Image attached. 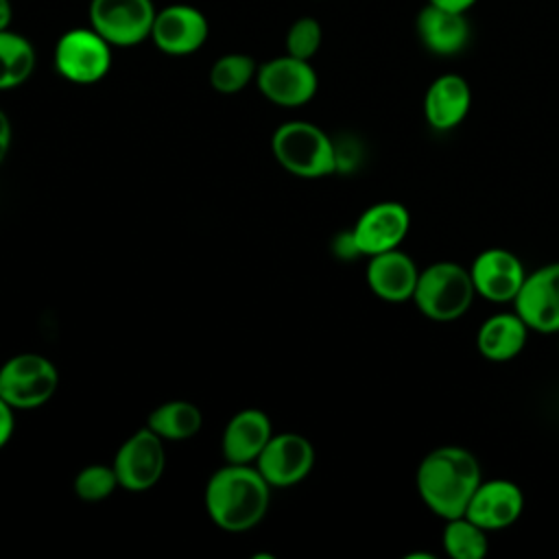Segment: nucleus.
<instances>
[{
	"mask_svg": "<svg viewBox=\"0 0 559 559\" xmlns=\"http://www.w3.org/2000/svg\"><path fill=\"white\" fill-rule=\"evenodd\" d=\"M271 489L255 465L225 463L205 483V511L221 531L247 533L264 520Z\"/></svg>",
	"mask_w": 559,
	"mask_h": 559,
	"instance_id": "f257e3e1",
	"label": "nucleus"
},
{
	"mask_svg": "<svg viewBox=\"0 0 559 559\" xmlns=\"http://www.w3.org/2000/svg\"><path fill=\"white\" fill-rule=\"evenodd\" d=\"M155 7L151 0H92L90 26L111 46L129 48L151 37Z\"/></svg>",
	"mask_w": 559,
	"mask_h": 559,
	"instance_id": "6e6552de",
	"label": "nucleus"
},
{
	"mask_svg": "<svg viewBox=\"0 0 559 559\" xmlns=\"http://www.w3.org/2000/svg\"><path fill=\"white\" fill-rule=\"evenodd\" d=\"M469 275L476 297H483L491 304H513L524 284L526 269L513 251L489 247L474 258Z\"/></svg>",
	"mask_w": 559,
	"mask_h": 559,
	"instance_id": "f8f14e48",
	"label": "nucleus"
},
{
	"mask_svg": "<svg viewBox=\"0 0 559 559\" xmlns=\"http://www.w3.org/2000/svg\"><path fill=\"white\" fill-rule=\"evenodd\" d=\"M430 4L450 9V11H467L476 0H428Z\"/></svg>",
	"mask_w": 559,
	"mask_h": 559,
	"instance_id": "c756f323",
	"label": "nucleus"
},
{
	"mask_svg": "<svg viewBox=\"0 0 559 559\" xmlns=\"http://www.w3.org/2000/svg\"><path fill=\"white\" fill-rule=\"evenodd\" d=\"M146 426L166 443L188 441L203 428V413L190 400H168L148 413Z\"/></svg>",
	"mask_w": 559,
	"mask_h": 559,
	"instance_id": "412c9836",
	"label": "nucleus"
},
{
	"mask_svg": "<svg viewBox=\"0 0 559 559\" xmlns=\"http://www.w3.org/2000/svg\"><path fill=\"white\" fill-rule=\"evenodd\" d=\"M369 290L389 304H404L413 299L419 269L415 260L400 247L369 258L365 269Z\"/></svg>",
	"mask_w": 559,
	"mask_h": 559,
	"instance_id": "dca6fc26",
	"label": "nucleus"
},
{
	"mask_svg": "<svg viewBox=\"0 0 559 559\" xmlns=\"http://www.w3.org/2000/svg\"><path fill=\"white\" fill-rule=\"evenodd\" d=\"M35 68V50L31 41L9 28L0 31V90L22 85Z\"/></svg>",
	"mask_w": 559,
	"mask_h": 559,
	"instance_id": "4be33fe9",
	"label": "nucleus"
},
{
	"mask_svg": "<svg viewBox=\"0 0 559 559\" xmlns=\"http://www.w3.org/2000/svg\"><path fill=\"white\" fill-rule=\"evenodd\" d=\"M476 297L469 269L459 262L441 260L419 271L413 301L417 310L437 323L461 319Z\"/></svg>",
	"mask_w": 559,
	"mask_h": 559,
	"instance_id": "20e7f679",
	"label": "nucleus"
},
{
	"mask_svg": "<svg viewBox=\"0 0 559 559\" xmlns=\"http://www.w3.org/2000/svg\"><path fill=\"white\" fill-rule=\"evenodd\" d=\"M255 72L258 63L253 57L242 52H227L212 63L210 85L218 94H236L255 79Z\"/></svg>",
	"mask_w": 559,
	"mask_h": 559,
	"instance_id": "b1692460",
	"label": "nucleus"
},
{
	"mask_svg": "<svg viewBox=\"0 0 559 559\" xmlns=\"http://www.w3.org/2000/svg\"><path fill=\"white\" fill-rule=\"evenodd\" d=\"M11 140H13V127L9 116L0 109V164L7 159L11 151Z\"/></svg>",
	"mask_w": 559,
	"mask_h": 559,
	"instance_id": "c85d7f7f",
	"label": "nucleus"
},
{
	"mask_svg": "<svg viewBox=\"0 0 559 559\" xmlns=\"http://www.w3.org/2000/svg\"><path fill=\"white\" fill-rule=\"evenodd\" d=\"M528 332V325L515 310L496 312L480 323L476 334V347L483 358L491 362H507L524 349Z\"/></svg>",
	"mask_w": 559,
	"mask_h": 559,
	"instance_id": "aec40b11",
	"label": "nucleus"
},
{
	"mask_svg": "<svg viewBox=\"0 0 559 559\" xmlns=\"http://www.w3.org/2000/svg\"><path fill=\"white\" fill-rule=\"evenodd\" d=\"M332 251L338 260H354V258H360V249L354 240V234L352 229L349 231H341L334 236L332 240Z\"/></svg>",
	"mask_w": 559,
	"mask_h": 559,
	"instance_id": "bb28decb",
	"label": "nucleus"
},
{
	"mask_svg": "<svg viewBox=\"0 0 559 559\" xmlns=\"http://www.w3.org/2000/svg\"><path fill=\"white\" fill-rule=\"evenodd\" d=\"M513 310L531 332H559V262H548L526 273L524 284L513 299Z\"/></svg>",
	"mask_w": 559,
	"mask_h": 559,
	"instance_id": "9d476101",
	"label": "nucleus"
},
{
	"mask_svg": "<svg viewBox=\"0 0 559 559\" xmlns=\"http://www.w3.org/2000/svg\"><path fill=\"white\" fill-rule=\"evenodd\" d=\"M472 107L469 83L461 74L437 76L424 96V116L435 131H450L459 127Z\"/></svg>",
	"mask_w": 559,
	"mask_h": 559,
	"instance_id": "6ab92c4d",
	"label": "nucleus"
},
{
	"mask_svg": "<svg viewBox=\"0 0 559 559\" xmlns=\"http://www.w3.org/2000/svg\"><path fill=\"white\" fill-rule=\"evenodd\" d=\"M441 542L452 559H483L489 550L487 531L467 515L445 520Z\"/></svg>",
	"mask_w": 559,
	"mask_h": 559,
	"instance_id": "5701e85b",
	"label": "nucleus"
},
{
	"mask_svg": "<svg viewBox=\"0 0 559 559\" xmlns=\"http://www.w3.org/2000/svg\"><path fill=\"white\" fill-rule=\"evenodd\" d=\"M321 24L314 17H299L286 33V55L310 61L321 46Z\"/></svg>",
	"mask_w": 559,
	"mask_h": 559,
	"instance_id": "a878e982",
	"label": "nucleus"
},
{
	"mask_svg": "<svg viewBox=\"0 0 559 559\" xmlns=\"http://www.w3.org/2000/svg\"><path fill=\"white\" fill-rule=\"evenodd\" d=\"M271 487H293L314 467V445L299 432H273L253 463Z\"/></svg>",
	"mask_w": 559,
	"mask_h": 559,
	"instance_id": "9b49d317",
	"label": "nucleus"
},
{
	"mask_svg": "<svg viewBox=\"0 0 559 559\" xmlns=\"http://www.w3.org/2000/svg\"><path fill=\"white\" fill-rule=\"evenodd\" d=\"M205 15L190 4H170L155 13L151 39L153 44L173 57L197 52L207 39Z\"/></svg>",
	"mask_w": 559,
	"mask_h": 559,
	"instance_id": "4468645a",
	"label": "nucleus"
},
{
	"mask_svg": "<svg viewBox=\"0 0 559 559\" xmlns=\"http://www.w3.org/2000/svg\"><path fill=\"white\" fill-rule=\"evenodd\" d=\"M480 480L483 476L476 454L461 445L430 450L415 474L421 502L441 520L465 515Z\"/></svg>",
	"mask_w": 559,
	"mask_h": 559,
	"instance_id": "f03ea898",
	"label": "nucleus"
},
{
	"mask_svg": "<svg viewBox=\"0 0 559 559\" xmlns=\"http://www.w3.org/2000/svg\"><path fill=\"white\" fill-rule=\"evenodd\" d=\"M111 44L92 26L66 31L52 52L55 70L70 83H98L111 68Z\"/></svg>",
	"mask_w": 559,
	"mask_h": 559,
	"instance_id": "0eeeda50",
	"label": "nucleus"
},
{
	"mask_svg": "<svg viewBox=\"0 0 559 559\" xmlns=\"http://www.w3.org/2000/svg\"><path fill=\"white\" fill-rule=\"evenodd\" d=\"M415 28L424 48L439 57L459 55L472 37L465 11H450L430 2L417 13Z\"/></svg>",
	"mask_w": 559,
	"mask_h": 559,
	"instance_id": "a211bd4d",
	"label": "nucleus"
},
{
	"mask_svg": "<svg viewBox=\"0 0 559 559\" xmlns=\"http://www.w3.org/2000/svg\"><path fill=\"white\" fill-rule=\"evenodd\" d=\"M277 164L299 179H321L336 173V144L314 122L288 120L271 138Z\"/></svg>",
	"mask_w": 559,
	"mask_h": 559,
	"instance_id": "7ed1b4c3",
	"label": "nucleus"
},
{
	"mask_svg": "<svg viewBox=\"0 0 559 559\" xmlns=\"http://www.w3.org/2000/svg\"><path fill=\"white\" fill-rule=\"evenodd\" d=\"M524 511L522 489L507 478L480 480L476 487L465 515L483 526L487 533L509 528Z\"/></svg>",
	"mask_w": 559,
	"mask_h": 559,
	"instance_id": "2eb2a0df",
	"label": "nucleus"
},
{
	"mask_svg": "<svg viewBox=\"0 0 559 559\" xmlns=\"http://www.w3.org/2000/svg\"><path fill=\"white\" fill-rule=\"evenodd\" d=\"M15 430V408L0 397V450L11 441Z\"/></svg>",
	"mask_w": 559,
	"mask_h": 559,
	"instance_id": "cd10ccee",
	"label": "nucleus"
},
{
	"mask_svg": "<svg viewBox=\"0 0 559 559\" xmlns=\"http://www.w3.org/2000/svg\"><path fill=\"white\" fill-rule=\"evenodd\" d=\"M13 17V9H11V0H0V31L9 28Z\"/></svg>",
	"mask_w": 559,
	"mask_h": 559,
	"instance_id": "7c9ffc66",
	"label": "nucleus"
},
{
	"mask_svg": "<svg viewBox=\"0 0 559 559\" xmlns=\"http://www.w3.org/2000/svg\"><path fill=\"white\" fill-rule=\"evenodd\" d=\"M59 386V369L37 352H22L0 365V397L15 411H33L50 402Z\"/></svg>",
	"mask_w": 559,
	"mask_h": 559,
	"instance_id": "39448f33",
	"label": "nucleus"
},
{
	"mask_svg": "<svg viewBox=\"0 0 559 559\" xmlns=\"http://www.w3.org/2000/svg\"><path fill=\"white\" fill-rule=\"evenodd\" d=\"M411 229V214L400 201H378L362 210L356 218L352 234L360 255H376L397 249Z\"/></svg>",
	"mask_w": 559,
	"mask_h": 559,
	"instance_id": "ddd939ff",
	"label": "nucleus"
},
{
	"mask_svg": "<svg viewBox=\"0 0 559 559\" xmlns=\"http://www.w3.org/2000/svg\"><path fill=\"white\" fill-rule=\"evenodd\" d=\"M273 437L271 417L260 408H242L229 417L221 437L225 463L253 465Z\"/></svg>",
	"mask_w": 559,
	"mask_h": 559,
	"instance_id": "f3484780",
	"label": "nucleus"
},
{
	"mask_svg": "<svg viewBox=\"0 0 559 559\" xmlns=\"http://www.w3.org/2000/svg\"><path fill=\"white\" fill-rule=\"evenodd\" d=\"M118 485L124 491L142 493L153 489L166 469V441L148 426L129 435L114 454Z\"/></svg>",
	"mask_w": 559,
	"mask_h": 559,
	"instance_id": "423d86ee",
	"label": "nucleus"
},
{
	"mask_svg": "<svg viewBox=\"0 0 559 559\" xmlns=\"http://www.w3.org/2000/svg\"><path fill=\"white\" fill-rule=\"evenodd\" d=\"M255 85L273 105L301 107L317 94L319 79L310 61L282 55L258 66Z\"/></svg>",
	"mask_w": 559,
	"mask_h": 559,
	"instance_id": "1a4fd4ad",
	"label": "nucleus"
},
{
	"mask_svg": "<svg viewBox=\"0 0 559 559\" xmlns=\"http://www.w3.org/2000/svg\"><path fill=\"white\" fill-rule=\"evenodd\" d=\"M72 489L83 502H100L109 498L116 489H120V485L114 465L92 463L76 472Z\"/></svg>",
	"mask_w": 559,
	"mask_h": 559,
	"instance_id": "393cba45",
	"label": "nucleus"
}]
</instances>
